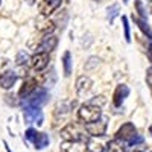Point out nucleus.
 Returning <instances> with one entry per match:
<instances>
[{
  "label": "nucleus",
  "instance_id": "f257e3e1",
  "mask_svg": "<svg viewBox=\"0 0 152 152\" xmlns=\"http://www.w3.org/2000/svg\"><path fill=\"white\" fill-rule=\"evenodd\" d=\"M61 137L66 142H82V143H88L90 138L85 134V129H82L78 123H69L66 128L61 129Z\"/></svg>",
  "mask_w": 152,
  "mask_h": 152
},
{
  "label": "nucleus",
  "instance_id": "f03ea898",
  "mask_svg": "<svg viewBox=\"0 0 152 152\" xmlns=\"http://www.w3.org/2000/svg\"><path fill=\"white\" fill-rule=\"evenodd\" d=\"M102 116V111H100V107L97 105H93V104H84L81 105V108L78 110V117L85 122V123H91V122H96L100 119Z\"/></svg>",
  "mask_w": 152,
  "mask_h": 152
},
{
  "label": "nucleus",
  "instance_id": "7ed1b4c3",
  "mask_svg": "<svg viewBox=\"0 0 152 152\" xmlns=\"http://www.w3.org/2000/svg\"><path fill=\"white\" fill-rule=\"evenodd\" d=\"M49 102V91L46 88H37V90L28 97L24 99L23 105L24 107H34V108H41Z\"/></svg>",
  "mask_w": 152,
  "mask_h": 152
},
{
  "label": "nucleus",
  "instance_id": "20e7f679",
  "mask_svg": "<svg viewBox=\"0 0 152 152\" xmlns=\"http://www.w3.org/2000/svg\"><path fill=\"white\" fill-rule=\"evenodd\" d=\"M23 117H24V122L26 123H37L38 126H41L43 120H44L43 111L40 108H34V107H24Z\"/></svg>",
  "mask_w": 152,
  "mask_h": 152
},
{
  "label": "nucleus",
  "instance_id": "39448f33",
  "mask_svg": "<svg viewBox=\"0 0 152 152\" xmlns=\"http://www.w3.org/2000/svg\"><path fill=\"white\" fill-rule=\"evenodd\" d=\"M85 131L91 137H102L107 132V120L99 119V120L91 122V123H85Z\"/></svg>",
  "mask_w": 152,
  "mask_h": 152
},
{
  "label": "nucleus",
  "instance_id": "423d86ee",
  "mask_svg": "<svg viewBox=\"0 0 152 152\" xmlns=\"http://www.w3.org/2000/svg\"><path fill=\"white\" fill-rule=\"evenodd\" d=\"M137 135V129H135V126L132 125V123H123L120 128L117 129V132H116V138H119V140H122V142H131L132 138Z\"/></svg>",
  "mask_w": 152,
  "mask_h": 152
},
{
  "label": "nucleus",
  "instance_id": "0eeeda50",
  "mask_svg": "<svg viewBox=\"0 0 152 152\" xmlns=\"http://www.w3.org/2000/svg\"><path fill=\"white\" fill-rule=\"evenodd\" d=\"M49 64V53L44 52H37L32 58H31V66L35 72H41L47 67Z\"/></svg>",
  "mask_w": 152,
  "mask_h": 152
},
{
  "label": "nucleus",
  "instance_id": "6e6552de",
  "mask_svg": "<svg viewBox=\"0 0 152 152\" xmlns=\"http://www.w3.org/2000/svg\"><path fill=\"white\" fill-rule=\"evenodd\" d=\"M62 3V0H41V3L38 5V9H40L41 15L49 17L52 12H55Z\"/></svg>",
  "mask_w": 152,
  "mask_h": 152
},
{
  "label": "nucleus",
  "instance_id": "1a4fd4ad",
  "mask_svg": "<svg viewBox=\"0 0 152 152\" xmlns=\"http://www.w3.org/2000/svg\"><path fill=\"white\" fill-rule=\"evenodd\" d=\"M128 96H129V87L125 85V84L117 85L116 91H114V96H113V104H114V107H116V108L122 107L123 100L128 97Z\"/></svg>",
  "mask_w": 152,
  "mask_h": 152
},
{
  "label": "nucleus",
  "instance_id": "9d476101",
  "mask_svg": "<svg viewBox=\"0 0 152 152\" xmlns=\"http://www.w3.org/2000/svg\"><path fill=\"white\" fill-rule=\"evenodd\" d=\"M91 88H93V81L88 76H79L78 81H76V93L79 96H85L91 91Z\"/></svg>",
  "mask_w": 152,
  "mask_h": 152
},
{
  "label": "nucleus",
  "instance_id": "9b49d317",
  "mask_svg": "<svg viewBox=\"0 0 152 152\" xmlns=\"http://www.w3.org/2000/svg\"><path fill=\"white\" fill-rule=\"evenodd\" d=\"M56 44H58V38L55 35H46V37H43L41 43L38 44V50L44 52V53H49L56 47Z\"/></svg>",
  "mask_w": 152,
  "mask_h": 152
},
{
  "label": "nucleus",
  "instance_id": "f8f14e48",
  "mask_svg": "<svg viewBox=\"0 0 152 152\" xmlns=\"http://www.w3.org/2000/svg\"><path fill=\"white\" fill-rule=\"evenodd\" d=\"M61 152H88V146L82 142H64L61 145Z\"/></svg>",
  "mask_w": 152,
  "mask_h": 152
},
{
  "label": "nucleus",
  "instance_id": "ddd939ff",
  "mask_svg": "<svg viewBox=\"0 0 152 152\" xmlns=\"http://www.w3.org/2000/svg\"><path fill=\"white\" fill-rule=\"evenodd\" d=\"M35 90H37V79L35 78H29V79H26L23 82L20 91H18V96L23 97V99H28Z\"/></svg>",
  "mask_w": 152,
  "mask_h": 152
},
{
  "label": "nucleus",
  "instance_id": "4468645a",
  "mask_svg": "<svg viewBox=\"0 0 152 152\" xmlns=\"http://www.w3.org/2000/svg\"><path fill=\"white\" fill-rule=\"evenodd\" d=\"M15 81H17V73L14 70H8L0 76V87L5 88V90H9L15 84Z\"/></svg>",
  "mask_w": 152,
  "mask_h": 152
},
{
  "label": "nucleus",
  "instance_id": "2eb2a0df",
  "mask_svg": "<svg viewBox=\"0 0 152 152\" xmlns=\"http://www.w3.org/2000/svg\"><path fill=\"white\" fill-rule=\"evenodd\" d=\"M132 20H134V23H137L138 29H140V31L149 38V40H152V31H151V28H149L148 21L143 20V18H140V17H134V15H132Z\"/></svg>",
  "mask_w": 152,
  "mask_h": 152
},
{
  "label": "nucleus",
  "instance_id": "dca6fc26",
  "mask_svg": "<svg viewBox=\"0 0 152 152\" xmlns=\"http://www.w3.org/2000/svg\"><path fill=\"white\" fill-rule=\"evenodd\" d=\"M72 105H75V102L72 104V102H67V100H62V102H59V104L56 105L55 114H56V116H59V114H61V119H64V117L67 116V114L70 113Z\"/></svg>",
  "mask_w": 152,
  "mask_h": 152
},
{
  "label": "nucleus",
  "instance_id": "f3484780",
  "mask_svg": "<svg viewBox=\"0 0 152 152\" xmlns=\"http://www.w3.org/2000/svg\"><path fill=\"white\" fill-rule=\"evenodd\" d=\"M32 143H34V146H35L37 149H44V148L49 145V135L44 134V132H38L37 137H35V140H34Z\"/></svg>",
  "mask_w": 152,
  "mask_h": 152
},
{
  "label": "nucleus",
  "instance_id": "a211bd4d",
  "mask_svg": "<svg viewBox=\"0 0 152 152\" xmlns=\"http://www.w3.org/2000/svg\"><path fill=\"white\" fill-rule=\"evenodd\" d=\"M72 64H73V59H72V53L64 52L62 55V66H64V76H70L72 75Z\"/></svg>",
  "mask_w": 152,
  "mask_h": 152
},
{
  "label": "nucleus",
  "instance_id": "6ab92c4d",
  "mask_svg": "<svg viewBox=\"0 0 152 152\" xmlns=\"http://www.w3.org/2000/svg\"><path fill=\"white\" fill-rule=\"evenodd\" d=\"M107 152H125V146L122 143V140L114 138V140L107 143Z\"/></svg>",
  "mask_w": 152,
  "mask_h": 152
},
{
  "label": "nucleus",
  "instance_id": "aec40b11",
  "mask_svg": "<svg viewBox=\"0 0 152 152\" xmlns=\"http://www.w3.org/2000/svg\"><path fill=\"white\" fill-rule=\"evenodd\" d=\"M37 29L44 32L46 35H49V32H52L55 29V24L52 21H38L37 23Z\"/></svg>",
  "mask_w": 152,
  "mask_h": 152
},
{
  "label": "nucleus",
  "instance_id": "412c9836",
  "mask_svg": "<svg viewBox=\"0 0 152 152\" xmlns=\"http://www.w3.org/2000/svg\"><path fill=\"white\" fill-rule=\"evenodd\" d=\"M122 23H123V37L126 43H131V32H129V21L126 15H122Z\"/></svg>",
  "mask_w": 152,
  "mask_h": 152
},
{
  "label": "nucleus",
  "instance_id": "4be33fe9",
  "mask_svg": "<svg viewBox=\"0 0 152 152\" xmlns=\"http://www.w3.org/2000/svg\"><path fill=\"white\" fill-rule=\"evenodd\" d=\"M28 61H31L28 52H24V50H20V52L17 53V58H15L17 66H26V64H28Z\"/></svg>",
  "mask_w": 152,
  "mask_h": 152
},
{
  "label": "nucleus",
  "instance_id": "5701e85b",
  "mask_svg": "<svg viewBox=\"0 0 152 152\" xmlns=\"http://www.w3.org/2000/svg\"><path fill=\"white\" fill-rule=\"evenodd\" d=\"M87 146H88V152H104L102 143H96L91 138H90V142L87 143Z\"/></svg>",
  "mask_w": 152,
  "mask_h": 152
},
{
  "label": "nucleus",
  "instance_id": "b1692460",
  "mask_svg": "<svg viewBox=\"0 0 152 152\" xmlns=\"http://www.w3.org/2000/svg\"><path fill=\"white\" fill-rule=\"evenodd\" d=\"M117 15H119V5L110 6V8H108V21H110V24L114 21V18H116Z\"/></svg>",
  "mask_w": 152,
  "mask_h": 152
},
{
  "label": "nucleus",
  "instance_id": "393cba45",
  "mask_svg": "<svg viewBox=\"0 0 152 152\" xmlns=\"http://www.w3.org/2000/svg\"><path fill=\"white\" fill-rule=\"evenodd\" d=\"M135 9H137V12H138V15H140V18L146 20L148 14H146V9H145V6H143L142 0H135Z\"/></svg>",
  "mask_w": 152,
  "mask_h": 152
},
{
  "label": "nucleus",
  "instance_id": "a878e982",
  "mask_svg": "<svg viewBox=\"0 0 152 152\" xmlns=\"http://www.w3.org/2000/svg\"><path fill=\"white\" fill-rule=\"evenodd\" d=\"M37 129H34V128H29L28 131H26V134H24V135H26V138H28V140L29 142H34L35 140V137H37Z\"/></svg>",
  "mask_w": 152,
  "mask_h": 152
},
{
  "label": "nucleus",
  "instance_id": "bb28decb",
  "mask_svg": "<svg viewBox=\"0 0 152 152\" xmlns=\"http://www.w3.org/2000/svg\"><path fill=\"white\" fill-rule=\"evenodd\" d=\"M143 142H145V138H143L142 135H135V137L132 138V140L129 142V146H134V148H135L137 145H142Z\"/></svg>",
  "mask_w": 152,
  "mask_h": 152
},
{
  "label": "nucleus",
  "instance_id": "cd10ccee",
  "mask_svg": "<svg viewBox=\"0 0 152 152\" xmlns=\"http://www.w3.org/2000/svg\"><path fill=\"white\" fill-rule=\"evenodd\" d=\"M90 104H93V105H97V107H100V105H104L105 104V97L104 96H97L96 99H93Z\"/></svg>",
  "mask_w": 152,
  "mask_h": 152
},
{
  "label": "nucleus",
  "instance_id": "c85d7f7f",
  "mask_svg": "<svg viewBox=\"0 0 152 152\" xmlns=\"http://www.w3.org/2000/svg\"><path fill=\"white\" fill-rule=\"evenodd\" d=\"M146 82H148L149 88L152 90V67H149V69L146 70Z\"/></svg>",
  "mask_w": 152,
  "mask_h": 152
},
{
  "label": "nucleus",
  "instance_id": "c756f323",
  "mask_svg": "<svg viewBox=\"0 0 152 152\" xmlns=\"http://www.w3.org/2000/svg\"><path fill=\"white\" fill-rule=\"evenodd\" d=\"M94 64H99V59L93 56V58H90V62H88V64H87L85 67H87V69H91V67H93Z\"/></svg>",
  "mask_w": 152,
  "mask_h": 152
},
{
  "label": "nucleus",
  "instance_id": "7c9ffc66",
  "mask_svg": "<svg viewBox=\"0 0 152 152\" xmlns=\"http://www.w3.org/2000/svg\"><path fill=\"white\" fill-rule=\"evenodd\" d=\"M146 55H148V59L152 62V41H151V44L148 46V50H146Z\"/></svg>",
  "mask_w": 152,
  "mask_h": 152
},
{
  "label": "nucleus",
  "instance_id": "2f4dec72",
  "mask_svg": "<svg viewBox=\"0 0 152 152\" xmlns=\"http://www.w3.org/2000/svg\"><path fill=\"white\" fill-rule=\"evenodd\" d=\"M3 145H5V146H6V151H8V152H12V151H11V149H9V146H8V143H6V142H3Z\"/></svg>",
  "mask_w": 152,
  "mask_h": 152
},
{
  "label": "nucleus",
  "instance_id": "473e14b6",
  "mask_svg": "<svg viewBox=\"0 0 152 152\" xmlns=\"http://www.w3.org/2000/svg\"><path fill=\"white\" fill-rule=\"evenodd\" d=\"M149 134H151V135H152V125H151V126H149Z\"/></svg>",
  "mask_w": 152,
  "mask_h": 152
},
{
  "label": "nucleus",
  "instance_id": "72a5a7b5",
  "mask_svg": "<svg viewBox=\"0 0 152 152\" xmlns=\"http://www.w3.org/2000/svg\"><path fill=\"white\" fill-rule=\"evenodd\" d=\"M129 2V0H123V3H128Z\"/></svg>",
  "mask_w": 152,
  "mask_h": 152
},
{
  "label": "nucleus",
  "instance_id": "f704fd0d",
  "mask_svg": "<svg viewBox=\"0 0 152 152\" xmlns=\"http://www.w3.org/2000/svg\"><path fill=\"white\" fill-rule=\"evenodd\" d=\"M149 2H152V0H149Z\"/></svg>",
  "mask_w": 152,
  "mask_h": 152
}]
</instances>
